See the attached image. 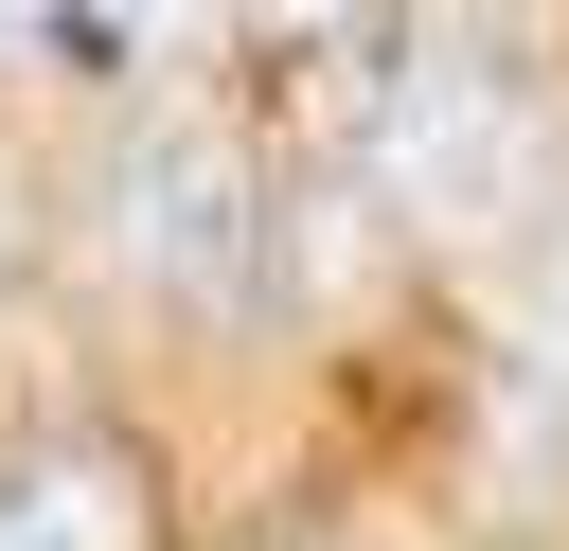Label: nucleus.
<instances>
[{"instance_id": "f257e3e1", "label": "nucleus", "mask_w": 569, "mask_h": 551, "mask_svg": "<svg viewBox=\"0 0 569 551\" xmlns=\"http://www.w3.org/2000/svg\"><path fill=\"white\" fill-rule=\"evenodd\" d=\"M373 160H391V196H409L427 231H498L516 178H533V89H516V53H498L480 18L409 36L391 107H373Z\"/></svg>"}, {"instance_id": "f03ea898", "label": "nucleus", "mask_w": 569, "mask_h": 551, "mask_svg": "<svg viewBox=\"0 0 569 551\" xmlns=\"http://www.w3.org/2000/svg\"><path fill=\"white\" fill-rule=\"evenodd\" d=\"M107 231H124V267H142L160 302H231V284H249V231H267L231 124H142L124 178H107Z\"/></svg>"}, {"instance_id": "7ed1b4c3", "label": "nucleus", "mask_w": 569, "mask_h": 551, "mask_svg": "<svg viewBox=\"0 0 569 551\" xmlns=\"http://www.w3.org/2000/svg\"><path fill=\"white\" fill-rule=\"evenodd\" d=\"M142 533V480L107 444H18L0 462V551H124Z\"/></svg>"}, {"instance_id": "20e7f679", "label": "nucleus", "mask_w": 569, "mask_h": 551, "mask_svg": "<svg viewBox=\"0 0 569 551\" xmlns=\"http://www.w3.org/2000/svg\"><path fill=\"white\" fill-rule=\"evenodd\" d=\"M249 18H267V36H320V18H356V0H249Z\"/></svg>"}]
</instances>
